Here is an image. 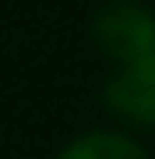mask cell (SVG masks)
Wrapping results in <instances>:
<instances>
[{"instance_id":"6da1fadb","label":"cell","mask_w":155,"mask_h":159,"mask_svg":"<svg viewBox=\"0 0 155 159\" xmlns=\"http://www.w3.org/2000/svg\"><path fill=\"white\" fill-rule=\"evenodd\" d=\"M92 43L113 67L138 60L155 50V11L144 0H106L92 14Z\"/></svg>"},{"instance_id":"7a4b0ae2","label":"cell","mask_w":155,"mask_h":159,"mask_svg":"<svg viewBox=\"0 0 155 159\" xmlns=\"http://www.w3.org/2000/svg\"><path fill=\"white\" fill-rule=\"evenodd\" d=\"M102 102L120 124L155 131V50L113 67L102 85Z\"/></svg>"},{"instance_id":"3957f363","label":"cell","mask_w":155,"mask_h":159,"mask_svg":"<svg viewBox=\"0 0 155 159\" xmlns=\"http://www.w3.org/2000/svg\"><path fill=\"white\" fill-rule=\"evenodd\" d=\"M57 159H152L131 131L120 127H92L74 134L57 152Z\"/></svg>"}]
</instances>
